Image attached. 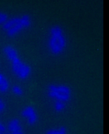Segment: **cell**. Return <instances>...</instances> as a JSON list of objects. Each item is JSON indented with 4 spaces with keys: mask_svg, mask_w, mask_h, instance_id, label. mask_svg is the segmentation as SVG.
<instances>
[{
    "mask_svg": "<svg viewBox=\"0 0 109 134\" xmlns=\"http://www.w3.org/2000/svg\"><path fill=\"white\" fill-rule=\"evenodd\" d=\"M66 41L63 30L60 27L54 26L51 30L49 37V47L54 54H59L64 49Z\"/></svg>",
    "mask_w": 109,
    "mask_h": 134,
    "instance_id": "obj_1",
    "label": "cell"
},
{
    "mask_svg": "<svg viewBox=\"0 0 109 134\" xmlns=\"http://www.w3.org/2000/svg\"><path fill=\"white\" fill-rule=\"evenodd\" d=\"M49 95L59 100H68L69 97V91L66 87L52 86L49 89Z\"/></svg>",
    "mask_w": 109,
    "mask_h": 134,
    "instance_id": "obj_2",
    "label": "cell"
},
{
    "mask_svg": "<svg viewBox=\"0 0 109 134\" xmlns=\"http://www.w3.org/2000/svg\"><path fill=\"white\" fill-rule=\"evenodd\" d=\"M13 69L15 74L20 78H25L30 73L29 68L21 62L13 64Z\"/></svg>",
    "mask_w": 109,
    "mask_h": 134,
    "instance_id": "obj_3",
    "label": "cell"
},
{
    "mask_svg": "<svg viewBox=\"0 0 109 134\" xmlns=\"http://www.w3.org/2000/svg\"><path fill=\"white\" fill-rule=\"evenodd\" d=\"M30 19L28 16H26V15H25V16H22V20H21L20 23L18 24V25H16V26L13 27V28L11 29L8 30V34L11 36V35H13L17 33L18 32H19L22 28L28 26V25H30Z\"/></svg>",
    "mask_w": 109,
    "mask_h": 134,
    "instance_id": "obj_4",
    "label": "cell"
},
{
    "mask_svg": "<svg viewBox=\"0 0 109 134\" xmlns=\"http://www.w3.org/2000/svg\"><path fill=\"white\" fill-rule=\"evenodd\" d=\"M4 51H5L6 54H7L8 58H9L13 64L19 63L20 62L19 58V56L17 55L16 51L13 48L10 46H7L4 48Z\"/></svg>",
    "mask_w": 109,
    "mask_h": 134,
    "instance_id": "obj_5",
    "label": "cell"
},
{
    "mask_svg": "<svg viewBox=\"0 0 109 134\" xmlns=\"http://www.w3.org/2000/svg\"><path fill=\"white\" fill-rule=\"evenodd\" d=\"M22 20V17H18V18H15V19H13L10 20H9L8 22L4 24L3 29L4 30H10L11 29V28H13V27L16 26V25L20 24Z\"/></svg>",
    "mask_w": 109,
    "mask_h": 134,
    "instance_id": "obj_6",
    "label": "cell"
},
{
    "mask_svg": "<svg viewBox=\"0 0 109 134\" xmlns=\"http://www.w3.org/2000/svg\"><path fill=\"white\" fill-rule=\"evenodd\" d=\"M9 129L12 133H18L21 132V127L17 119H13L9 123Z\"/></svg>",
    "mask_w": 109,
    "mask_h": 134,
    "instance_id": "obj_7",
    "label": "cell"
},
{
    "mask_svg": "<svg viewBox=\"0 0 109 134\" xmlns=\"http://www.w3.org/2000/svg\"><path fill=\"white\" fill-rule=\"evenodd\" d=\"M25 113H26V115L27 117H28L30 123H33L35 119V113L33 111L32 108H28L27 109H25Z\"/></svg>",
    "mask_w": 109,
    "mask_h": 134,
    "instance_id": "obj_8",
    "label": "cell"
},
{
    "mask_svg": "<svg viewBox=\"0 0 109 134\" xmlns=\"http://www.w3.org/2000/svg\"><path fill=\"white\" fill-rule=\"evenodd\" d=\"M8 89V83L7 80L0 75V91H6Z\"/></svg>",
    "mask_w": 109,
    "mask_h": 134,
    "instance_id": "obj_9",
    "label": "cell"
},
{
    "mask_svg": "<svg viewBox=\"0 0 109 134\" xmlns=\"http://www.w3.org/2000/svg\"><path fill=\"white\" fill-rule=\"evenodd\" d=\"M48 134H65V130L63 129L59 130H52L50 131Z\"/></svg>",
    "mask_w": 109,
    "mask_h": 134,
    "instance_id": "obj_10",
    "label": "cell"
},
{
    "mask_svg": "<svg viewBox=\"0 0 109 134\" xmlns=\"http://www.w3.org/2000/svg\"><path fill=\"white\" fill-rule=\"evenodd\" d=\"M7 19V16L5 14H4L3 13H1L0 12V24H2L4 23Z\"/></svg>",
    "mask_w": 109,
    "mask_h": 134,
    "instance_id": "obj_11",
    "label": "cell"
},
{
    "mask_svg": "<svg viewBox=\"0 0 109 134\" xmlns=\"http://www.w3.org/2000/svg\"><path fill=\"white\" fill-rule=\"evenodd\" d=\"M13 90H14V91L16 92V93H17L19 94H21L22 93V90L20 89L19 87H15L13 88Z\"/></svg>",
    "mask_w": 109,
    "mask_h": 134,
    "instance_id": "obj_12",
    "label": "cell"
},
{
    "mask_svg": "<svg viewBox=\"0 0 109 134\" xmlns=\"http://www.w3.org/2000/svg\"><path fill=\"white\" fill-rule=\"evenodd\" d=\"M4 132V128L2 125L0 123V134H3Z\"/></svg>",
    "mask_w": 109,
    "mask_h": 134,
    "instance_id": "obj_13",
    "label": "cell"
},
{
    "mask_svg": "<svg viewBox=\"0 0 109 134\" xmlns=\"http://www.w3.org/2000/svg\"><path fill=\"white\" fill-rule=\"evenodd\" d=\"M3 108H4V104L3 103L2 100L0 99V112L3 109Z\"/></svg>",
    "mask_w": 109,
    "mask_h": 134,
    "instance_id": "obj_14",
    "label": "cell"
},
{
    "mask_svg": "<svg viewBox=\"0 0 109 134\" xmlns=\"http://www.w3.org/2000/svg\"><path fill=\"white\" fill-rule=\"evenodd\" d=\"M12 134H23V133H22V132H18V133H13Z\"/></svg>",
    "mask_w": 109,
    "mask_h": 134,
    "instance_id": "obj_15",
    "label": "cell"
}]
</instances>
